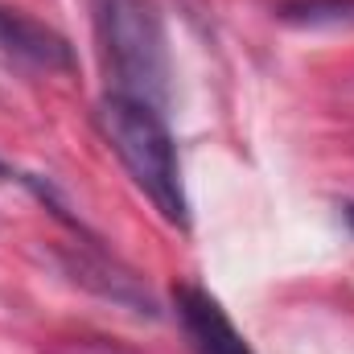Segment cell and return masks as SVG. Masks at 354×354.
<instances>
[{
	"mask_svg": "<svg viewBox=\"0 0 354 354\" xmlns=\"http://www.w3.org/2000/svg\"><path fill=\"white\" fill-rule=\"evenodd\" d=\"M95 124L103 140L111 145V153L120 157V165L128 169V177L136 181V189L161 210V218L174 227H185L189 206H185L181 165H177V149L161 107L107 91L95 107Z\"/></svg>",
	"mask_w": 354,
	"mask_h": 354,
	"instance_id": "1",
	"label": "cell"
},
{
	"mask_svg": "<svg viewBox=\"0 0 354 354\" xmlns=\"http://www.w3.org/2000/svg\"><path fill=\"white\" fill-rule=\"evenodd\" d=\"M91 25L111 95H128L165 111L169 50L153 0H91Z\"/></svg>",
	"mask_w": 354,
	"mask_h": 354,
	"instance_id": "2",
	"label": "cell"
},
{
	"mask_svg": "<svg viewBox=\"0 0 354 354\" xmlns=\"http://www.w3.org/2000/svg\"><path fill=\"white\" fill-rule=\"evenodd\" d=\"M0 58L21 66V71H37V75L75 71L71 41L17 4H0Z\"/></svg>",
	"mask_w": 354,
	"mask_h": 354,
	"instance_id": "3",
	"label": "cell"
},
{
	"mask_svg": "<svg viewBox=\"0 0 354 354\" xmlns=\"http://www.w3.org/2000/svg\"><path fill=\"white\" fill-rule=\"evenodd\" d=\"M174 309H177V322H181L194 354H252V346L243 342V334L231 326V317L223 313V305L206 288L177 284Z\"/></svg>",
	"mask_w": 354,
	"mask_h": 354,
	"instance_id": "4",
	"label": "cell"
},
{
	"mask_svg": "<svg viewBox=\"0 0 354 354\" xmlns=\"http://www.w3.org/2000/svg\"><path fill=\"white\" fill-rule=\"evenodd\" d=\"M66 268H71V276L79 280V284H87L91 292H99L103 301H111V305H124V309H132V313H145V317H153L157 313V305H153V297L140 288V280L132 276V272H124V268H115L95 243H79L71 256H66Z\"/></svg>",
	"mask_w": 354,
	"mask_h": 354,
	"instance_id": "5",
	"label": "cell"
},
{
	"mask_svg": "<svg viewBox=\"0 0 354 354\" xmlns=\"http://www.w3.org/2000/svg\"><path fill=\"white\" fill-rule=\"evenodd\" d=\"M276 17L297 29H354V0H280Z\"/></svg>",
	"mask_w": 354,
	"mask_h": 354,
	"instance_id": "6",
	"label": "cell"
},
{
	"mask_svg": "<svg viewBox=\"0 0 354 354\" xmlns=\"http://www.w3.org/2000/svg\"><path fill=\"white\" fill-rule=\"evenodd\" d=\"M342 214H346V223H351V231H354V202H346V206H342Z\"/></svg>",
	"mask_w": 354,
	"mask_h": 354,
	"instance_id": "7",
	"label": "cell"
},
{
	"mask_svg": "<svg viewBox=\"0 0 354 354\" xmlns=\"http://www.w3.org/2000/svg\"><path fill=\"white\" fill-rule=\"evenodd\" d=\"M8 177H12V169H8V161L0 157V181H8Z\"/></svg>",
	"mask_w": 354,
	"mask_h": 354,
	"instance_id": "8",
	"label": "cell"
}]
</instances>
